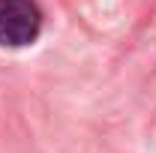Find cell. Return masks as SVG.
<instances>
[{
	"label": "cell",
	"instance_id": "6da1fadb",
	"mask_svg": "<svg viewBox=\"0 0 156 153\" xmlns=\"http://www.w3.org/2000/svg\"><path fill=\"white\" fill-rule=\"evenodd\" d=\"M42 30V12L33 0H0V45H30Z\"/></svg>",
	"mask_w": 156,
	"mask_h": 153
}]
</instances>
